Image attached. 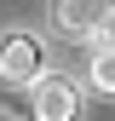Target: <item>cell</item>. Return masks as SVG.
Masks as SVG:
<instances>
[{
  "label": "cell",
  "mask_w": 115,
  "mask_h": 121,
  "mask_svg": "<svg viewBox=\"0 0 115 121\" xmlns=\"http://www.w3.org/2000/svg\"><path fill=\"white\" fill-rule=\"evenodd\" d=\"M29 104H35V121H75L81 115V86L69 81V75H35V86H29Z\"/></svg>",
  "instance_id": "cell-1"
},
{
  "label": "cell",
  "mask_w": 115,
  "mask_h": 121,
  "mask_svg": "<svg viewBox=\"0 0 115 121\" xmlns=\"http://www.w3.org/2000/svg\"><path fill=\"white\" fill-rule=\"evenodd\" d=\"M40 69H46V64H40V40L23 35V29H12V35L0 40V81H6V86H35Z\"/></svg>",
  "instance_id": "cell-2"
},
{
  "label": "cell",
  "mask_w": 115,
  "mask_h": 121,
  "mask_svg": "<svg viewBox=\"0 0 115 121\" xmlns=\"http://www.w3.org/2000/svg\"><path fill=\"white\" fill-rule=\"evenodd\" d=\"M109 0H52V23L63 29V35H92L98 17H104Z\"/></svg>",
  "instance_id": "cell-3"
},
{
  "label": "cell",
  "mask_w": 115,
  "mask_h": 121,
  "mask_svg": "<svg viewBox=\"0 0 115 121\" xmlns=\"http://www.w3.org/2000/svg\"><path fill=\"white\" fill-rule=\"evenodd\" d=\"M86 86L104 92V98H115V46H92V58H86Z\"/></svg>",
  "instance_id": "cell-4"
},
{
  "label": "cell",
  "mask_w": 115,
  "mask_h": 121,
  "mask_svg": "<svg viewBox=\"0 0 115 121\" xmlns=\"http://www.w3.org/2000/svg\"><path fill=\"white\" fill-rule=\"evenodd\" d=\"M92 35H98V46H115V0L104 6V17H98V29H92Z\"/></svg>",
  "instance_id": "cell-5"
}]
</instances>
